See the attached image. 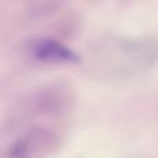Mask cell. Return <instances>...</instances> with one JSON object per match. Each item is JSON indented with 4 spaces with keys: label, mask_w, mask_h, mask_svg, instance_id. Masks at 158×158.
Masks as SVG:
<instances>
[{
    "label": "cell",
    "mask_w": 158,
    "mask_h": 158,
    "mask_svg": "<svg viewBox=\"0 0 158 158\" xmlns=\"http://www.w3.org/2000/svg\"><path fill=\"white\" fill-rule=\"evenodd\" d=\"M32 56L39 61L52 64H77L81 57L68 46L53 39H39L31 47Z\"/></svg>",
    "instance_id": "cell-1"
}]
</instances>
